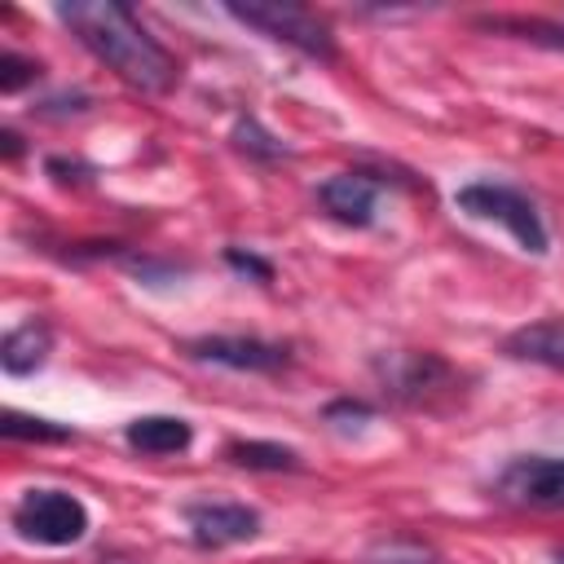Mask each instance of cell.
I'll use <instances>...</instances> for the list:
<instances>
[{"mask_svg": "<svg viewBox=\"0 0 564 564\" xmlns=\"http://www.w3.org/2000/svg\"><path fill=\"white\" fill-rule=\"evenodd\" d=\"M185 352L194 361H212V366H229V370H256V375L282 370L291 361L286 344L256 339V335H203V339H189Z\"/></svg>", "mask_w": 564, "mask_h": 564, "instance_id": "6", "label": "cell"}, {"mask_svg": "<svg viewBox=\"0 0 564 564\" xmlns=\"http://www.w3.org/2000/svg\"><path fill=\"white\" fill-rule=\"evenodd\" d=\"M454 207L467 212V216H476V220H498V225H502L524 251H533V256L546 251V225H542L538 207H533L520 189H511V185L471 181V185H463V189L454 194Z\"/></svg>", "mask_w": 564, "mask_h": 564, "instance_id": "3", "label": "cell"}, {"mask_svg": "<svg viewBox=\"0 0 564 564\" xmlns=\"http://www.w3.org/2000/svg\"><path fill=\"white\" fill-rule=\"evenodd\" d=\"M185 524L198 546H234L260 533V516L242 502H189Z\"/></svg>", "mask_w": 564, "mask_h": 564, "instance_id": "7", "label": "cell"}, {"mask_svg": "<svg viewBox=\"0 0 564 564\" xmlns=\"http://www.w3.org/2000/svg\"><path fill=\"white\" fill-rule=\"evenodd\" d=\"M48 352H53V330L31 317V322H22V326H13L4 335L0 366H4V375H31V370H40L48 361Z\"/></svg>", "mask_w": 564, "mask_h": 564, "instance_id": "10", "label": "cell"}, {"mask_svg": "<svg viewBox=\"0 0 564 564\" xmlns=\"http://www.w3.org/2000/svg\"><path fill=\"white\" fill-rule=\"evenodd\" d=\"M502 352L516 361H533L546 370H564V317H542L529 326H516L502 339Z\"/></svg>", "mask_w": 564, "mask_h": 564, "instance_id": "9", "label": "cell"}, {"mask_svg": "<svg viewBox=\"0 0 564 564\" xmlns=\"http://www.w3.org/2000/svg\"><path fill=\"white\" fill-rule=\"evenodd\" d=\"M498 498L516 502V507H542V511H560L564 507V458H546V454H524L511 458L498 480H494Z\"/></svg>", "mask_w": 564, "mask_h": 564, "instance_id": "5", "label": "cell"}, {"mask_svg": "<svg viewBox=\"0 0 564 564\" xmlns=\"http://www.w3.org/2000/svg\"><path fill=\"white\" fill-rule=\"evenodd\" d=\"M476 26L498 31V35H516V40H533L546 48H564V26L560 22H542V18H516V13H498V18H480Z\"/></svg>", "mask_w": 564, "mask_h": 564, "instance_id": "14", "label": "cell"}, {"mask_svg": "<svg viewBox=\"0 0 564 564\" xmlns=\"http://www.w3.org/2000/svg\"><path fill=\"white\" fill-rule=\"evenodd\" d=\"M128 445L141 454H181L194 441V427L176 414H141L128 423Z\"/></svg>", "mask_w": 564, "mask_h": 564, "instance_id": "11", "label": "cell"}, {"mask_svg": "<svg viewBox=\"0 0 564 564\" xmlns=\"http://www.w3.org/2000/svg\"><path fill=\"white\" fill-rule=\"evenodd\" d=\"M40 75V66L31 57H18V53H0V93H18L22 84H31Z\"/></svg>", "mask_w": 564, "mask_h": 564, "instance_id": "17", "label": "cell"}, {"mask_svg": "<svg viewBox=\"0 0 564 564\" xmlns=\"http://www.w3.org/2000/svg\"><path fill=\"white\" fill-rule=\"evenodd\" d=\"M383 379L392 383V392L397 397H405V401H419L436 379H445V361H436V357H419V352H410V357H388L383 366Z\"/></svg>", "mask_w": 564, "mask_h": 564, "instance_id": "12", "label": "cell"}, {"mask_svg": "<svg viewBox=\"0 0 564 564\" xmlns=\"http://www.w3.org/2000/svg\"><path fill=\"white\" fill-rule=\"evenodd\" d=\"M9 520H13L18 538L40 542V546H70L88 533L84 502L62 494V489H26Z\"/></svg>", "mask_w": 564, "mask_h": 564, "instance_id": "4", "label": "cell"}, {"mask_svg": "<svg viewBox=\"0 0 564 564\" xmlns=\"http://www.w3.org/2000/svg\"><path fill=\"white\" fill-rule=\"evenodd\" d=\"M234 145L247 150V154H256V159H282V154H286V145H282L278 137H269L256 119H238V123H234Z\"/></svg>", "mask_w": 564, "mask_h": 564, "instance_id": "16", "label": "cell"}, {"mask_svg": "<svg viewBox=\"0 0 564 564\" xmlns=\"http://www.w3.org/2000/svg\"><path fill=\"white\" fill-rule=\"evenodd\" d=\"M0 432H4L9 441H70V436H75L70 427L48 423V419H35V414H22V410H4Z\"/></svg>", "mask_w": 564, "mask_h": 564, "instance_id": "15", "label": "cell"}, {"mask_svg": "<svg viewBox=\"0 0 564 564\" xmlns=\"http://www.w3.org/2000/svg\"><path fill=\"white\" fill-rule=\"evenodd\" d=\"M225 260H229V269L251 273V278H260V282H269V278H273V264H269V260H260V256H251V251H242V247H229V251H225Z\"/></svg>", "mask_w": 564, "mask_h": 564, "instance_id": "18", "label": "cell"}, {"mask_svg": "<svg viewBox=\"0 0 564 564\" xmlns=\"http://www.w3.org/2000/svg\"><path fill=\"white\" fill-rule=\"evenodd\" d=\"M0 141H4V154H9V159H18V150H22V137L4 128V132H0Z\"/></svg>", "mask_w": 564, "mask_h": 564, "instance_id": "19", "label": "cell"}, {"mask_svg": "<svg viewBox=\"0 0 564 564\" xmlns=\"http://www.w3.org/2000/svg\"><path fill=\"white\" fill-rule=\"evenodd\" d=\"M225 454H229V463H238L247 471H291V467H300V454L291 445H278V441H234Z\"/></svg>", "mask_w": 564, "mask_h": 564, "instance_id": "13", "label": "cell"}, {"mask_svg": "<svg viewBox=\"0 0 564 564\" xmlns=\"http://www.w3.org/2000/svg\"><path fill=\"white\" fill-rule=\"evenodd\" d=\"M57 18L128 88L167 93L176 84V57L132 18L128 4H115V0H66V4H57Z\"/></svg>", "mask_w": 564, "mask_h": 564, "instance_id": "1", "label": "cell"}, {"mask_svg": "<svg viewBox=\"0 0 564 564\" xmlns=\"http://www.w3.org/2000/svg\"><path fill=\"white\" fill-rule=\"evenodd\" d=\"M555 564H564V551H555Z\"/></svg>", "mask_w": 564, "mask_h": 564, "instance_id": "20", "label": "cell"}, {"mask_svg": "<svg viewBox=\"0 0 564 564\" xmlns=\"http://www.w3.org/2000/svg\"><path fill=\"white\" fill-rule=\"evenodd\" d=\"M229 18H238L242 26H256L260 35L278 40V44H291L295 53L304 57H322L330 62L335 57V35L330 26L304 9V4H282V0H260V4H229Z\"/></svg>", "mask_w": 564, "mask_h": 564, "instance_id": "2", "label": "cell"}, {"mask_svg": "<svg viewBox=\"0 0 564 564\" xmlns=\"http://www.w3.org/2000/svg\"><path fill=\"white\" fill-rule=\"evenodd\" d=\"M379 189H383V185H379L370 172H339V176L322 181L317 198H322V207H326L335 220L366 229V225L375 220V203H379Z\"/></svg>", "mask_w": 564, "mask_h": 564, "instance_id": "8", "label": "cell"}]
</instances>
